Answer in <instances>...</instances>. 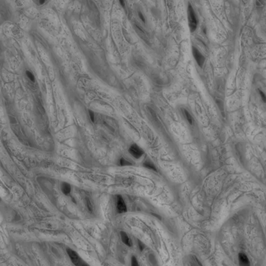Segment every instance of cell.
Masks as SVG:
<instances>
[{
	"instance_id": "1",
	"label": "cell",
	"mask_w": 266,
	"mask_h": 266,
	"mask_svg": "<svg viewBox=\"0 0 266 266\" xmlns=\"http://www.w3.org/2000/svg\"><path fill=\"white\" fill-rule=\"evenodd\" d=\"M187 16H188V23L190 32H194L197 29L198 26V18L195 15V12L190 4L188 5L187 9Z\"/></svg>"
},
{
	"instance_id": "2",
	"label": "cell",
	"mask_w": 266,
	"mask_h": 266,
	"mask_svg": "<svg viewBox=\"0 0 266 266\" xmlns=\"http://www.w3.org/2000/svg\"><path fill=\"white\" fill-rule=\"evenodd\" d=\"M129 152L130 153L132 156H134L135 158H140L144 154V151L136 144H134L130 147Z\"/></svg>"
},
{
	"instance_id": "3",
	"label": "cell",
	"mask_w": 266,
	"mask_h": 266,
	"mask_svg": "<svg viewBox=\"0 0 266 266\" xmlns=\"http://www.w3.org/2000/svg\"><path fill=\"white\" fill-rule=\"evenodd\" d=\"M192 53L194 57V60L197 62L198 65L200 67H203V65L204 62V56L200 52L195 48L192 47Z\"/></svg>"
},
{
	"instance_id": "4",
	"label": "cell",
	"mask_w": 266,
	"mask_h": 266,
	"mask_svg": "<svg viewBox=\"0 0 266 266\" xmlns=\"http://www.w3.org/2000/svg\"><path fill=\"white\" fill-rule=\"evenodd\" d=\"M67 254L70 258V260L72 261V262L76 264V265H79L80 264V259L78 256V254H76V252H75L74 250H71V249H67Z\"/></svg>"
},
{
	"instance_id": "5",
	"label": "cell",
	"mask_w": 266,
	"mask_h": 266,
	"mask_svg": "<svg viewBox=\"0 0 266 266\" xmlns=\"http://www.w3.org/2000/svg\"><path fill=\"white\" fill-rule=\"evenodd\" d=\"M116 208H117V212L119 213H123L126 212V204L120 195L117 196V204H116Z\"/></svg>"
},
{
	"instance_id": "6",
	"label": "cell",
	"mask_w": 266,
	"mask_h": 266,
	"mask_svg": "<svg viewBox=\"0 0 266 266\" xmlns=\"http://www.w3.org/2000/svg\"><path fill=\"white\" fill-rule=\"evenodd\" d=\"M120 235H121L122 241L124 243L126 246H132V242L130 240V239L129 238V236H127V234L125 232H121Z\"/></svg>"
},
{
	"instance_id": "7",
	"label": "cell",
	"mask_w": 266,
	"mask_h": 266,
	"mask_svg": "<svg viewBox=\"0 0 266 266\" xmlns=\"http://www.w3.org/2000/svg\"><path fill=\"white\" fill-rule=\"evenodd\" d=\"M239 261H240V264L241 265H249L250 262L248 257L244 253H240L239 254Z\"/></svg>"
},
{
	"instance_id": "8",
	"label": "cell",
	"mask_w": 266,
	"mask_h": 266,
	"mask_svg": "<svg viewBox=\"0 0 266 266\" xmlns=\"http://www.w3.org/2000/svg\"><path fill=\"white\" fill-rule=\"evenodd\" d=\"M61 190L62 191V193L64 194H66V195H68V194L70 193L71 191V186L70 185L68 184V183H66L64 182L62 184V186H61Z\"/></svg>"
},
{
	"instance_id": "9",
	"label": "cell",
	"mask_w": 266,
	"mask_h": 266,
	"mask_svg": "<svg viewBox=\"0 0 266 266\" xmlns=\"http://www.w3.org/2000/svg\"><path fill=\"white\" fill-rule=\"evenodd\" d=\"M143 166H144V167H146V168H151V170H154V171L157 170L156 168H155V166H154V165L152 162H150V161H146L145 162H144Z\"/></svg>"
},
{
	"instance_id": "10",
	"label": "cell",
	"mask_w": 266,
	"mask_h": 266,
	"mask_svg": "<svg viewBox=\"0 0 266 266\" xmlns=\"http://www.w3.org/2000/svg\"><path fill=\"white\" fill-rule=\"evenodd\" d=\"M184 113H185V116H186V118L187 121L189 122L190 124H192L193 120H192V117H191L190 114L189 112H188L186 111V110H185V109H184Z\"/></svg>"
},
{
	"instance_id": "11",
	"label": "cell",
	"mask_w": 266,
	"mask_h": 266,
	"mask_svg": "<svg viewBox=\"0 0 266 266\" xmlns=\"http://www.w3.org/2000/svg\"><path fill=\"white\" fill-rule=\"evenodd\" d=\"M120 165L121 166H130V165H131V163L129 162L127 160H126V159H124V158H120Z\"/></svg>"
},
{
	"instance_id": "12",
	"label": "cell",
	"mask_w": 266,
	"mask_h": 266,
	"mask_svg": "<svg viewBox=\"0 0 266 266\" xmlns=\"http://www.w3.org/2000/svg\"><path fill=\"white\" fill-rule=\"evenodd\" d=\"M26 74H27L28 77V78H29L32 82H34L35 80H34V76L33 74H32L31 72H30V71L27 70V71H26Z\"/></svg>"
},
{
	"instance_id": "13",
	"label": "cell",
	"mask_w": 266,
	"mask_h": 266,
	"mask_svg": "<svg viewBox=\"0 0 266 266\" xmlns=\"http://www.w3.org/2000/svg\"><path fill=\"white\" fill-rule=\"evenodd\" d=\"M131 264L133 266H138V261H137V258H136L134 256L132 257V263Z\"/></svg>"
},
{
	"instance_id": "14",
	"label": "cell",
	"mask_w": 266,
	"mask_h": 266,
	"mask_svg": "<svg viewBox=\"0 0 266 266\" xmlns=\"http://www.w3.org/2000/svg\"><path fill=\"white\" fill-rule=\"evenodd\" d=\"M89 114H90V120H92V122H94V114L92 111H90V110H89Z\"/></svg>"
},
{
	"instance_id": "15",
	"label": "cell",
	"mask_w": 266,
	"mask_h": 266,
	"mask_svg": "<svg viewBox=\"0 0 266 266\" xmlns=\"http://www.w3.org/2000/svg\"><path fill=\"white\" fill-rule=\"evenodd\" d=\"M259 94H260V95H261V97H262V98L263 102H266V96H265V94L262 92V90H259Z\"/></svg>"
},
{
	"instance_id": "16",
	"label": "cell",
	"mask_w": 266,
	"mask_h": 266,
	"mask_svg": "<svg viewBox=\"0 0 266 266\" xmlns=\"http://www.w3.org/2000/svg\"><path fill=\"white\" fill-rule=\"evenodd\" d=\"M138 244H139V248H140V250H143L144 248V245L142 244L140 240H138Z\"/></svg>"
},
{
	"instance_id": "17",
	"label": "cell",
	"mask_w": 266,
	"mask_h": 266,
	"mask_svg": "<svg viewBox=\"0 0 266 266\" xmlns=\"http://www.w3.org/2000/svg\"><path fill=\"white\" fill-rule=\"evenodd\" d=\"M119 1L122 7H125V3H124V1H123V0H119Z\"/></svg>"
},
{
	"instance_id": "18",
	"label": "cell",
	"mask_w": 266,
	"mask_h": 266,
	"mask_svg": "<svg viewBox=\"0 0 266 266\" xmlns=\"http://www.w3.org/2000/svg\"><path fill=\"white\" fill-rule=\"evenodd\" d=\"M139 16L140 17V19L142 20V21H144V17L143 16H142V14H141V12H139Z\"/></svg>"
},
{
	"instance_id": "19",
	"label": "cell",
	"mask_w": 266,
	"mask_h": 266,
	"mask_svg": "<svg viewBox=\"0 0 266 266\" xmlns=\"http://www.w3.org/2000/svg\"><path fill=\"white\" fill-rule=\"evenodd\" d=\"M44 1H45V0H39V3H40L41 5H42V4H44Z\"/></svg>"
}]
</instances>
